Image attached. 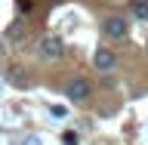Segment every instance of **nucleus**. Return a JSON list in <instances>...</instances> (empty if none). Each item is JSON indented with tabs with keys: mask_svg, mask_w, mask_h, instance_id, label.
Returning a JSON list of instances; mask_svg holds the SVG:
<instances>
[{
	"mask_svg": "<svg viewBox=\"0 0 148 145\" xmlns=\"http://www.w3.org/2000/svg\"><path fill=\"white\" fill-rule=\"evenodd\" d=\"M65 96L71 102H86L90 99V80L86 77H71L68 87H65Z\"/></svg>",
	"mask_w": 148,
	"mask_h": 145,
	"instance_id": "obj_1",
	"label": "nucleus"
},
{
	"mask_svg": "<svg viewBox=\"0 0 148 145\" xmlns=\"http://www.w3.org/2000/svg\"><path fill=\"white\" fill-rule=\"evenodd\" d=\"M37 53H40V59H59V56L65 53V43L56 34H49V37H43V40L37 43Z\"/></svg>",
	"mask_w": 148,
	"mask_h": 145,
	"instance_id": "obj_2",
	"label": "nucleus"
},
{
	"mask_svg": "<svg viewBox=\"0 0 148 145\" xmlns=\"http://www.w3.org/2000/svg\"><path fill=\"white\" fill-rule=\"evenodd\" d=\"M102 31H105V37H111V40H123V37H127V22L120 16H108L105 25H102Z\"/></svg>",
	"mask_w": 148,
	"mask_h": 145,
	"instance_id": "obj_3",
	"label": "nucleus"
},
{
	"mask_svg": "<svg viewBox=\"0 0 148 145\" xmlns=\"http://www.w3.org/2000/svg\"><path fill=\"white\" fill-rule=\"evenodd\" d=\"M114 62H117V59H114V53H111V49H96V56H92V65H96L99 71H111V68H114Z\"/></svg>",
	"mask_w": 148,
	"mask_h": 145,
	"instance_id": "obj_4",
	"label": "nucleus"
},
{
	"mask_svg": "<svg viewBox=\"0 0 148 145\" xmlns=\"http://www.w3.org/2000/svg\"><path fill=\"white\" fill-rule=\"evenodd\" d=\"M9 80L16 83V87H25V68L12 65V68H9Z\"/></svg>",
	"mask_w": 148,
	"mask_h": 145,
	"instance_id": "obj_5",
	"label": "nucleus"
},
{
	"mask_svg": "<svg viewBox=\"0 0 148 145\" xmlns=\"http://www.w3.org/2000/svg\"><path fill=\"white\" fill-rule=\"evenodd\" d=\"M133 12H136V19L148 22V0H136V3H133Z\"/></svg>",
	"mask_w": 148,
	"mask_h": 145,
	"instance_id": "obj_6",
	"label": "nucleus"
},
{
	"mask_svg": "<svg viewBox=\"0 0 148 145\" xmlns=\"http://www.w3.org/2000/svg\"><path fill=\"white\" fill-rule=\"evenodd\" d=\"M22 37H25V28H22V22H16L9 28V40H22Z\"/></svg>",
	"mask_w": 148,
	"mask_h": 145,
	"instance_id": "obj_7",
	"label": "nucleus"
},
{
	"mask_svg": "<svg viewBox=\"0 0 148 145\" xmlns=\"http://www.w3.org/2000/svg\"><path fill=\"white\" fill-rule=\"evenodd\" d=\"M25 145H40V142H37V139H25Z\"/></svg>",
	"mask_w": 148,
	"mask_h": 145,
	"instance_id": "obj_8",
	"label": "nucleus"
}]
</instances>
